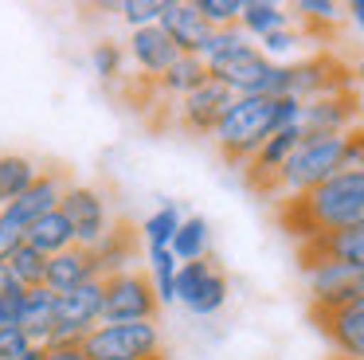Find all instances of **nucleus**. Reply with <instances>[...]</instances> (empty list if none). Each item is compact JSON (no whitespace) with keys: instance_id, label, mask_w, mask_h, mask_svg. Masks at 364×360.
<instances>
[{"instance_id":"nucleus-1","label":"nucleus","mask_w":364,"mask_h":360,"mask_svg":"<svg viewBox=\"0 0 364 360\" xmlns=\"http://www.w3.org/2000/svg\"><path fill=\"white\" fill-rule=\"evenodd\" d=\"M278 223L298 243L337 235L364 223V169H341L325 184L306 196H290L278 203Z\"/></svg>"},{"instance_id":"nucleus-2","label":"nucleus","mask_w":364,"mask_h":360,"mask_svg":"<svg viewBox=\"0 0 364 360\" xmlns=\"http://www.w3.org/2000/svg\"><path fill=\"white\" fill-rule=\"evenodd\" d=\"M274 102L278 98H235L228 106V114L220 117L212 141H215V153H220L231 169H243V164L262 149V141L278 133Z\"/></svg>"},{"instance_id":"nucleus-3","label":"nucleus","mask_w":364,"mask_h":360,"mask_svg":"<svg viewBox=\"0 0 364 360\" xmlns=\"http://www.w3.org/2000/svg\"><path fill=\"white\" fill-rule=\"evenodd\" d=\"M345 133L341 137H301L298 149L290 153V161L278 172L274 196L290 200V196H306L317 184H325L329 176H337L345 169Z\"/></svg>"},{"instance_id":"nucleus-4","label":"nucleus","mask_w":364,"mask_h":360,"mask_svg":"<svg viewBox=\"0 0 364 360\" xmlns=\"http://www.w3.org/2000/svg\"><path fill=\"white\" fill-rule=\"evenodd\" d=\"M309 286V317L321 313H337L345 305H353L356 297H364V270L353 263H337V258H314L301 263Z\"/></svg>"},{"instance_id":"nucleus-5","label":"nucleus","mask_w":364,"mask_h":360,"mask_svg":"<svg viewBox=\"0 0 364 360\" xmlns=\"http://www.w3.org/2000/svg\"><path fill=\"white\" fill-rule=\"evenodd\" d=\"M161 309L153 294L149 270H122L102 278V325H126V321H153Z\"/></svg>"},{"instance_id":"nucleus-6","label":"nucleus","mask_w":364,"mask_h":360,"mask_svg":"<svg viewBox=\"0 0 364 360\" xmlns=\"http://www.w3.org/2000/svg\"><path fill=\"white\" fill-rule=\"evenodd\" d=\"M87 360H149L161 352V333L153 321H126V325H98L82 337Z\"/></svg>"},{"instance_id":"nucleus-7","label":"nucleus","mask_w":364,"mask_h":360,"mask_svg":"<svg viewBox=\"0 0 364 360\" xmlns=\"http://www.w3.org/2000/svg\"><path fill=\"white\" fill-rule=\"evenodd\" d=\"M286 70H290V98H298V102H314V98H325V94L353 90V78H356L353 67L341 63L329 51L294 59V63H286Z\"/></svg>"},{"instance_id":"nucleus-8","label":"nucleus","mask_w":364,"mask_h":360,"mask_svg":"<svg viewBox=\"0 0 364 360\" xmlns=\"http://www.w3.org/2000/svg\"><path fill=\"white\" fill-rule=\"evenodd\" d=\"M59 211L67 216V223H71L75 231V247H87L95 250L98 243L106 239V231H110V208H106L102 192L90 184H71L63 192V200H59Z\"/></svg>"},{"instance_id":"nucleus-9","label":"nucleus","mask_w":364,"mask_h":360,"mask_svg":"<svg viewBox=\"0 0 364 360\" xmlns=\"http://www.w3.org/2000/svg\"><path fill=\"white\" fill-rule=\"evenodd\" d=\"M353 125H360V94L356 90H341V94L301 102V114H298L301 137H341Z\"/></svg>"},{"instance_id":"nucleus-10","label":"nucleus","mask_w":364,"mask_h":360,"mask_svg":"<svg viewBox=\"0 0 364 360\" xmlns=\"http://www.w3.org/2000/svg\"><path fill=\"white\" fill-rule=\"evenodd\" d=\"M102 325V278L82 282L55 302V337L51 341H82L90 329Z\"/></svg>"},{"instance_id":"nucleus-11","label":"nucleus","mask_w":364,"mask_h":360,"mask_svg":"<svg viewBox=\"0 0 364 360\" xmlns=\"http://www.w3.org/2000/svg\"><path fill=\"white\" fill-rule=\"evenodd\" d=\"M67 188H71L67 172L63 169H48V172H40V176L32 180V188H28L20 200L4 203V208H0V216L9 219V223L24 227V235H28V227H32L36 219H43L48 211H59V200H63Z\"/></svg>"},{"instance_id":"nucleus-12","label":"nucleus","mask_w":364,"mask_h":360,"mask_svg":"<svg viewBox=\"0 0 364 360\" xmlns=\"http://www.w3.org/2000/svg\"><path fill=\"white\" fill-rule=\"evenodd\" d=\"M231 102H235V94H231L223 83L208 78L200 90H192L188 98L176 102V125H181V129H188V133H196V137H212L215 125H220L223 114H228Z\"/></svg>"},{"instance_id":"nucleus-13","label":"nucleus","mask_w":364,"mask_h":360,"mask_svg":"<svg viewBox=\"0 0 364 360\" xmlns=\"http://www.w3.org/2000/svg\"><path fill=\"white\" fill-rule=\"evenodd\" d=\"M298 141H301V129H298V125H286V129H278L274 137L262 141V149L243 164L247 188H251V192H259V196H274L278 172H282V164L290 161V153L298 149Z\"/></svg>"},{"instance_id":"nucleus-14","label":"nucleus","mask_w":364,"mask_h":360,"mask_svg":"<svg viewBox=\"0 0 364 360\" xmlns=\"http://www.w3.org/2000/svg\"><path fill=\"white\" fill-rule=\"evenodd\" d=\"M157 28L173 39V47L181 55H204L208 39H212V23L196 12V4H181V0H165V12H161Z\"/></svg>"},{"instance_id":"nucleus-15","label":"nucleus","mask_w":364,"mask_h":360,"mask_svg":"<svg viewBox=\"0 0 364 360\" xmlns=\"http://www.w3.org/2000/svg\"><path fill=\"white\" fill-rule=\"evenodd\" d=\"M141 247H145V243H141V227H134L129 219L110 223L106 239L95 247V274H98V278H110V274L134 270Z\"/></svg>"},{"instance_id":"nucleus-16","label":"nucleus","mask_w":364,"mask_h":360,"mask_svg":"<svg viewBox=\"0 0 364 360\" xmlns=\"http://www.w3.org/2000/svg\"><path fill=\"white\" fill-rule=\"evenodd\" d=\"M314 321L329 337L341 360H364V297H356L353 305H345L337 313H321Z\"/></svg>"},{"instance_id":"nucleus-17","label":"nucleus","mask_w":364,"mask_h":360,"mask_svg":"<svg viewBox=\"0 0 364 360\" xmlns=\"http://www.w3.org/2000/svg\"><path fill=\"white\" fill-rule=\"evenodd\" d=\"M314 258H337V263H353L364 270V223L337 231V235L298 243V263H314Z\"/></svg>"},{"instance_id":"nucleus-18","label":"nucleus","mask_w":364,"mask_h":360,"mask_svg":"<svg viewBox=\"0 0 364 360\" xmlns=\"http://www.w3.org/2000/svg\"><path fill=\"white\" fill-rule=\"evenodd\" d=\"M129 55H134V63L141 67V75H149V78H161L176 59H181V51L173 47V39H168L157 23L134 31V39H129Z\"/></svg>"},{"instance_id":"nucleus-19","label":"nucleus","mask_w":364,"mask_h":360,"mask_svg":"<svg viewBox=\"0 0 364 360\" xmlns=\"http://www.w3.org/2000/svg\"><path fill=\"white\" fill-rule=\"evenodd\" d=\"M98 278L95 274V250L87 247H71L63 250V255L48 258V278H43V286L51 290V294H71V290H79L82 282Z\"/></svg>"},{"instance_id":"nucleus-20","label":"nucleus","mask_w":364,"mask_h":360,"mask_svg":"<svg viewBox=\"0 0 364 360\" xmlns=\"http://www.w3.org/2000/svg\"><path fill=\"white\" fill-rule=\"evenodd\" d=\"M208 78L212 75H208V63L200 59V55H181L165 75L149 78V83H153V94H157V98H176L181 102V98H188L192 90H200Z\"/></svg>"},{"instance_id":"nucleus-21","label":"nucleus","mask_w":364,"mask_h":360,"mask_svg":"<svg viewBox=\"0 0 364 360\" xmlns=\"http://www.w3.org/2000/svg\"><path fill=\"white\" fill-rule=\"evenodd\" d=\"M55 302H59V294H51L48 286L28 290L20 329H24V337L32 344H51V337H55Z\"/></svg>"},{"instance_id":"nucleus-22","label":"nucleus","mask_w":364,"mask_h":360,"mask_svg":"<svg viewBox=\"0 0 364 360\" xmlns=\"http://www.w3.org/2000/svg\"><path fill=\"white\" fill-rule=\"evenodd\" d=\"M24 243L32 250H40L43 258H55V255H63V250L75 247V231H71L63 211H48L43 219H36V223L28 227Z\"/></svg>"},{"instance_id":"nucleus-23","label":"nucleus","mask_w":364,"mask_h":360,"mask_svg":"<svg viewBox=\"0 0 364 360\" xmlns=\"http://www.w3.org/2000/svg\"><path fill=\"white\" fill-rule=\"evenodd\" d=\"M239 28L251 39H267L282 28H294V16L286 12L274 0H243V12H239Z\"/></svg>"},{"instance_id":"nucleus-24","label":"nucleus","mask_w":364,"mask_h":360,"mask_svg":"<svg viewBox=\"0 0 364 360\" xmlns=\"http://www.w3.org/2000/svg\"><path fill=\"white\" fill-rule=\"evenodd\" d=\"M208 243H212V227H208V219L204 216H188V219H181V227H176L168 250H173L176 263H196V258H208Z\"/></svg>"},{"instance_id":"nucleus-25","label":"nucleus","mask_w":364,"mask_h":360,"mask_svg":"<svg viewBox=\"0 0 364 360\" xmlns=\"http://www.w3.org/2000/svg\"><path fill=\"white\" fill-rule=\"evenodd\" d=\"M36 176H40V169H36L32 157H20V153L0 157V208L12 203V200H20V196L32 188Z\"/></svg>"},{"instance_id":"nucleus-26","label":"nucleus","mask_w":364,"mask_h":360,"mask_svg":"<svg viewBox=\"0 0 364 360\" xmlns=\"http://www.w3.org/2000/svg\"><path fill=\"white\" fill-rule=\"evenodd\" d=\"M251 47H259L251 36H247L239 23H231V28H215L212 31V39H208V47H204V55L200 59L208 63V70L212 67H220V63H231V59H239L243 51H251Z\"/></svg>"},{"instance_id":"nucleus-27","label":"nucleus","mask_w":364,"mask_h":360,"mask_svg":"<svg viewBox=\"0 0 364 360\" xmlns=\"http://www.w3.org/2000/svg\"><path fill=\"white\" fill-rule=\"evenodd\" d=\"M228 294H231L228 274H223L220 266H212V270H208V278L200 282V290L188 297V302H184V309L196 313V317H212V313H220L223 305H228Z\"/></svg>"},{"instance_id":"nucleus-28","label":"nucleus","mask_w":364,"mask_h":360,"mask_svg":"<svg viewBox=\"0 0 364 360\" xmlns=\"http://www.w3.org/2000/svg\"><path fill=\"white\" fill-rule=\"evenodd\" d=\"M290 16H294V23H301V31L314 39V36H321V31L337 28L345 12H341V4H333V0H298Z\"/></svg>"},{"instance_id":"nucleus-29","label":"nucleus","mask_w":364,"mask_h":360,"mask_svg":"<svg viewBox=\"0 0 364 360\" xmlns=\"http://www.w3.org/2000/svg\"><path fill=\"white\" fill-rule=\"evenodd\" d=\"M176 227H181V211H176L173 203L157 208V211H153V216L141 223V243H145V250H149V255H153V250H168Z\"/></svg>"},{"instance_id":"nucleus-30","label":"nucleus","mask_w":364,"mask_h":360,"mask_svg":"<svg viewBox=\"0 0 364 360\" xmlns=\"http://www.w3.org/2000/svg\"><path fill=\"white\" fill-rule=\"evenodd\" d=\"M4 266H9L12 282H16V286H24V290H40L43 278H48V258H43L40 250H32L28 243H24V247H20Z\"/></svg>"},{"instance_id":"nucleus-31","label":"nucleus","mask_w":364,"mask_h":360,"mask_svg":"<svg viewBox=\"0 0 364 360\" xmlns=\"http://www.w3.org/2000/svg\"><path fill=\"white\" fill-rule=\"evenodd\" d=\"M176 270H181V263L173 258V250H153L149 255V282L161 305L176 302Z\"/></svg>"},{"instance_id":"nucleus-32","label":"nucleus","mask_w":364,"mask_h":360,"mask_svg":"<svg viewBox=\"0 0 364 360\" xmlns=\"http://www.w3.org/2000/svg\"><path fill=\"white\" fill-rule=\"evenodd\" d=\"M301 43H306V31H301L298 23H294V28H282V31H274V36L259 39V51L267 55L270 63H282L286 55H294Z\"/></svg>"},{"instance_id":"nucleus-33","label":"nucleus","mask_w":364,"mask_h":360,"mask_svg":"<svg viewBox=\"0 0 364 360\" xmlns=\"http://www.w3.org/2000/svg\"><path fill=\"white\" fill-rule=\"evenodd\" d=\"M90 67H95L98 78H106V83H114L118 75H126V55H122V47L114 43V39H102V43L90 51Z\"/></svg>"},{"instance_id":"nucleus-34","label":"nucleus","mask_w":364,"mask_h":360,"mask_svg":"<svg viewBox=\"0 0 364 360\" xmlns=\"http://www.w3.org/2000/svg\"><path fill=\"white\" fill-rule=\"evenodd\" d=\"M192 4L212 28H231V23H239V12H243V0H192Z\"/></svg>"},{"instance_id":"nucleus-35","label":"nucleus","mask_w":364,"mask_h":360,"mask_svg":"<svg viewBox=\"0 0 364 360\" xmlns=\"http://www.w3.org/2000/svg\"><path fill=\"white\" fill-rule=\"evenodd\" d=\"M118 12H122L126 23H134V31L137 28H153V23L161 20V12H165V0H122Z\"/></svg>"},{"instance_id":"nucleus-36","label":"nucleus","mask_w":364,"mask_h":360,"mask_svg":"<svg viewBox=\"0 0 364 360\" xmlns=\"http://www.w3.org/2000/svg\"><path fill=\"white\" fill-rule=\"evenodd\" d=\"M212 258H196V263H181V270H176V302H188L192 294L200 290V282L208 278V270H212Z\"/></svg>"},{"instance_id":"nucleus-37","label":"nucleus","mask_w":364,"mask_h":360,"mask_svg":"<svg viewBox=\"0 0 364 360\" xmlns=\"http://www.w3.org/2000/svg\"><path fill=\"white\" fill-rule=\"evenodd\" d=\"M28 349H32V341L24 337V329H20V325L0 329V360H20Z\"/></svg>"},{"instance_id":"nucleus-38","label":"nucleus","mask_w":364,"mask_h":360,"mask_svg":"<svg viewBox=\"0 0 364 360\" xmlns=\"http://www.w3.org/2000/svg\"><path fill=\"white\" fill-rule=\"evenodd\" d=\"M24 297H28V290H20V286H12L9 294H0V329L20 325V313H24Z\"/></svg>"},{"instance_id":"nucleus-39","label":"nucleus","mask_w":364,"mask_h":360,"mask_svg":"<svg viewBox=\"0 0 364 360\" xmlns=\"http://www.w3.org/2000/svg\"><path fill=\"white\" fill-rule=\"evenodd\" d=\"M24 247V227H16V223H9V219L0 216V266L9 263L16 250Z\"/></svg>"},{"instance_id":"nucleus-40","label":"nucleus","mask_w":364,"mask_h":360,"mask_svg":"<svg viewBox=\"0 0 364 360\" xmlns=\"http://www.w3.org/2000/svg\"><path fill=\"white\" fill-rule=\"evenodd\" d=\"M345 169H364V125H353L345 133Z\"/></svg>"},{"instance_id":"nucleus-41","label":"nucleus","mask_w":364,"mask_h":360,"mask_svg":"<svg viewBox=\"0 0 364 360\" xmlns=\"http://www.w3.org/2000/svg\"><path fill=\"white\" fill-rule=\"evenodd\" d=\"M43 356L48 360H87V352H82V341H51V344H43Z\"/></svg>"},{"instance_id":"nucleus-42","label":"nucleus","mask_w":364,"mask_h":360,"mask_svg":"<svg viewBox=\"0 0 364 360\" xmlns=\"http://www.w3.org/2000/svg\"><path fill=\"white\" fill-rule=\"evenodd\" d=\"M345 12H348V20H353V23H356V28H360V31H364V0H353V4H348V8H345Z\"/></svg>"},{"instance_id":"nucleus-43","label":"nucleus","mask_w":364,"mask_h":360,"mask_svg":"<svg viewBox=\"0 0 364 360\" xmlns=\"http://www.w3.org/2000/svg\"><path fill=\"white\" fill-rule=\"evenodd\" d=\"M16 286V282H12V274H9V266H0V294H9V290ZM24 290V286H20Z\"/></svg>"},{"instance_id":"nucleus-44","label":"nucleus","mask_w":364,"mask_h":360,"mask_svg":"<svg viewBox=\"0 0 364 360\" xmlns=\"http://www.w3.org/2000/svg\"><path fill=\"white\" fill-rule=\"evenodd\" d=\"M20 360H48V356H43V344H32V349H28Z\"/></svg>"},{"instance_id":"nucleus-45","label":"nucleus","mask_w":364,"mask_h":360,"mask_svg":"<svg viewBox=\"0 0 364 360\" xmlns=\"http://www.w3.org/2000/svg\"><path fill=\"white\" fill-rule=\"evenodd\" d=\"M353 75H356V83L364 86V59H360V63H356V67H353Z\"/></svg>"},{"instance_id":"nucleus-46","label":"nucleus","mask_w":364,"mask_h":360,"mask_svg":"<svg viewBox=\"0 0 364 360\" xmlns=\"http://www.w3.org/2000/svg\"><path fill=\"white\" fill-rule=\"evenodd\" d=\"M149 360H168V356H165V352H157V356H149Z\"/></svg>"},{"instance_id":"nucleus-47","label":"nucleus","mask_w":364,"mask_h":360,"mask_svg":"<svg viewBox=\"0 0 364 360\" xmlns=\"http://www.w3.org/2000/svg\"><path fill=\"white\" fill-rule=\"evenodd\" d=\"M333 360H341V356H333Z\"/></svg>"}]
</instances>
